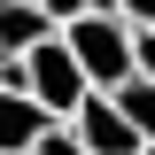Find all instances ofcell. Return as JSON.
I'll list each match as a JSON object with an SVG mask.
<instances>
[{
	"instance_id": "3957f363",
	"label": "cell",
	"mask_w": 155,
	"mask_h": 155,
	"mask_svg": "<svg viewBox=\"0 0 155 155\" xmlns=\"http://www.w3.org/2000/svg\"><path fill=\"white\" fill-rule=\"evenodd\" d=\"M70 124H78V140H85V155H140V147H147V140L132 132V116L116 109L109 93H93L85 109L70 116Z\"/></svg>"
},
{
	"instance_id": "5b68a950",
	"label": "cell",
	"mask_w": 155,
	"mask_h": 155,
	"mask_svg": "<svg viewBox=\"0 0 155 155\" xmlns=\"http://www.w3.org/2000/svg\"><path fill=\"white\" fill-rule=\"evenodd\" d=\"M54 39V16L39 0H0V54H31Z\"/></svg>"
},
{
	"instance_id": "52a82bcc",
	"label": "cell",
	"mask_w": 155,
	"mask_h": 155,
	"mask_svg": "<svg viewBox=\"0 0 155 155\" xmlns=\"http://www.w3.org/2000/svg\"><path fill=\"white\" fill-rule=\"evenodd\" d=\"M31 155H85V140H78V124H47V140Z\"/></svg>"
},
{
	"instance_id": "8992f818",
	"label": "cell",
	"mask_w": 155,
	"mask_h": 155,
	"mask_svg": "<svg viewBox=\"0 0 155 155\" xmlns=\"http://www.w3.org/2000/svg\"><path fill=\"white\" fill-rule=\"evenodd\" d=\"M109 101H116L124 116H132V132H140V140L155 147V78H124V85H116Z\"/></svg>"
},
{
	"instance_id": "ba28073f",
	"label": "cell",
	"mask_w": 155,
	"mask_h": 155,
	"mask_svg": "<svg viewBox=\"0 0 155 155\" xmlns=\"http://www.w3.org/2000/svg\"><path fill=\"white\" fill-rule=\"evenodd\" d=\"M132 78H155V31H132Z\"/></svg>"
},
{
	"instance_id": "9c48e42d",
	"label": "cell",
	"mask_w": 155,
	"mask_h": 155,
	"mask_svg": "<svg viewBox=\"0 0 155 155\" xmlns=\"http://www.w3.org/2000/svg\"><path fill=\"white\" fill-rule=\"evenodd\" d=\"M39 8H47V16H54V31H70V23L85 16V0H39Z\"/></svg>"
},
{
	"instance_id": "30bf717a",
	"label": "cell",
	"mask_w": 155,
	"mask_h": 155,
	"mask_svg": "<svg viewBox=\"0 0 155 155\" xmlns=\"http://www.w3.org/2000/svg\"><path fill=\"white\" fill-rule=\"evenodd\" d=\"M116 8H124V23H132V31H155V0H116Z\"/></svg>"
},
{
	"instance_id": "4fadbf2b",
	"label": "cell",
	"mask_w": 155,
	"mask_h": 155,
	"mask_svg": "<svg viewBox=\"0 0 155 155\" xmlns=\"http://www.w3.org/2000/svg\"><path fill=\"white\" fill-rule=\"evenodd\" d=\"M140 155H155V147H140Z\"/></svg>"
},
{
	"instance_id": "7a4b0ae2",
	"label": "cell",
	"mask_w": 155,
	"mask_h": 155,
	"mask_svg": "<svg viewBox=\"0 0 155 155\" xmlns=\"http://www.w3.org/2000/svg\"><path fill=\"white\" fill-rule=\"evenodd\" d=\"M23 70H31V101L54 116V124H70V116L93 101V78L78 70V54H70V39H62V31L47 39V47H31V54H23Z\"/></svg>"
},
{
	"instance_id": "6da1fadb",
	"label": "cell",
	"mask_w": 155,
	"mask_h": 155,
	"mask_svg": "<svg viewBox=\"0 0 155 155\" xmlns=\"http://www.w3.org/2000/svg\"><path fill=\"white\" fill-rule=\"evenodd\" d=\"M62 39H70L78 70L93 78V93H116V85L132 78V23L124 16H78Z\"/></svg>"
},
{
	"instance_id": "7c38bea8",
	"label": "cell",
	"mask_w": 155,
	"mask_h": 155,
	"mask_svg": "<svg viewBox=\"0 0 155 155\" xmlns=\"http://www.w3.org/2000/svg\"><path fill=\"white\" fill-rule=\"evenodd\" d=\"M0 78H8V54H0Z\"/></svg>"
},
{
	"instance_id": "277c9868",
	"label": "cell",
	"mask_w": 155,
	"mask_h": 155,
	"mask_svg": "<svg viewBox=\"0 0 155 155\" xmlns=\"http://www.w3.org/2000/svg\"><path fill=\"white\" fill-rule=\"evenodd\" d=\"M47 124H54V116L39 109L31 93H0V155H31L39 140H47Z\"/></svg>"
},
{
	"instance_id": "8fae6325",
	"label": "cell",
	"mask_w": 155,
	"mask_h": 155,
	"mask_svg": "<svg viewBox=\"0 0 155 155\" xmlns=\"http://www.w3.org/2000/svg\"><path fill=\"white\" fill-rule=\"evenodd\" d=\"M85 16H124V8H116V0H85Z\"/></svg>"
}]
</instances>
